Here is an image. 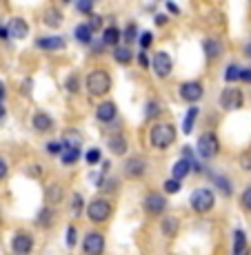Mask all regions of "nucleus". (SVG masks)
<instances>
[{"label": "nucleus", "mask_w": 251, "mask_h": 255, "mask_svg": "<svg viewBox=\"0 0 251 255\" xmlns=\"http://www.w3.org/2000/svg\"><path fill=\"white\" fill-rule=\"evenodd\" d=\"M149 140L156 149H169L176 142V127L171 122H158V125L151 127Z\"/></svg>", "instance_id": "f257e3e1"}, {"label": "nucleus", "mask_w": 251, "mask_h": 255, "mask_svg": "<svg viewBox=\"0 0 251 255\" xmlns=\"http://www.w3.org/2000/svg\"><path fill=\"white\" fill-rule=\"evenodd\" d=\"M111 89V78L105 69H93L87 76V91L89 96H105Z\"/></svg>", "instance_id": "f03ea898"}, {"label": "nucleus", "mask_w": 251, "mask_h": 255, "mask_svg": "<svg viewBox=\"0 0 251 255\" xmlns=\"http://www.w3.org/2000/svg\"><path fill=\"white\" fill-rule=\"evenodd\" d=\"M189 204H191V209H194L196 213H209V211L214 209V204H216V195H214V191L211 189L203 186V189H196L194 193H191Z\"/></svg>", "instance_id": "7ed1b4c3"}, {"label": "nucleus", "mask_w": 251, "mask_h": 255, "mask_svg": "<svg viewBox=\"0 0 251 255\" xmlns=\"http://www.w3.org/2000/svg\"><path fill=\"white\" fill-rule=\"evenodd\" d=\"M196 151H198L200 158L209 160V158H216L220 151V140L218 135L214 133V131H205L203 135L198 138V146H196Z\"/></svg>", "instance_id": "20e7f679"}, {"label": "nucleus", "mask_w": 251, "mask_h": 255, "mask_svg": "<svg viewBox=\"0 0 251 255\" xmlns=\"http://www.w3.org/2000/svg\"><path fill=\"white\" fill-rule=\"evenodd\" d=\"M111 204L107 202V200H91L89 204H87V218L91 220V222H107V220L111 218Z\"/></svg>", "instance_id": "39448f33"}, {"label": "nucleus", "mask_w": 251, "mask_h": 255, "mask_svg": "<svg viewBox=\"0 0 251 255\" xmlns=\"http://www.w3.org/2000/svg\"><path fill=\"white\" fill-rule=\"evenodd\" d=\"M245 105V96L240 89H236V87H227V89H223L220 93V107H223L225 111H234V109H240V107Z\"/></svg>", "instance_id": "423d86ee"}, {"label": "nucleus", "mask_w": 251, "mask_h": 255, "mask_svg": "<svg viewBox=\"0 0 251 255\" xmlns=\"http://www.w3.org/2000/svg\"><path fill=\"white\" fill-rule=\"evenodd\" d=\"M82 251L85 255H102L105 253V238L98 231H89L82 240Z\"/></svg>", "instance_id": "0eeeda50"}, {"label": "nucleus", "mask_w": 251, "mask_h": 255, "mask_svg": "<svg viewBox=\"0 0 251 255\" xmlns=\"http://www.w3.org/2000/svg\"><path fill=\"white\" fill-rule=\"evenodd\" d=\"M178 93H180V98H183L185 102H198L200 98L205 96V89H203V85L200 82H196V80H189V82H183V85L178 87Z\"/></svg>", "instance_id": "6e6552de"}, {"label": "nucleus", "mask_w": 251, "mask_h": 255, "mask_svg": "<svg viewBox=\"0 0 251 255\" xmlns=\"http://www.w3.org/2000/svg\"><path fill=\"white\" fill-rule=\"evenodd\" d=\"M151 67H154L156 76L167 78L171 73V69H174V60H171V56L167 51H156L154 60H151Z\"/></svg>", "instance_id": "1a4fd4ad"}, {"label": "nucleus", "mask_w": 251, "mask_h": 255, "mask_svg": "<svg viewBox=\"0 0 251 255\" xmlns=\"http://www.w3.org/2000/svg\"><path fill=\"white\" fill-rule=\"evenodd\" d=\"M11 249L16 255H29L33 251V238L29 233H16L11 240Z\"/></svg>", "instance_id": "9d476101"}, {"label": "nucleus", "mask_w": 251, "mask_h": 255, "mask_svg": "<svg viewBox=\"0 0 251 255\" xmlns=\"http://www.w3.org/2000/svg\"><path fill=\"white\" fill-rule=\"evenodd\" d=\"M167 209V198L162 193H149L145 198V211L149 215H160Z\"/></svg>", "instance_id": "9b49d317"}, {"label": "nucleus", "mask_w": 251, "mask_h": 255, "mask_svg": "<svg viewBox=\"0 0 251 255\" xmlns=\"http://www.w3.org/2000/svg\"><path fill=\"white\" fill-rule=\"evenodd\" d=\"M7 31H9V38H18V40H22V38L29 36V24L24 18H11L7 24Z\"/></svg>", "instance_id": "f8f14e48"}, {"label": "nucleus", "mask_w": 251, "mask_h": 255, "mask_svg": "<svg viewBox=\"0 0 251 255\" xmlns=\"http://www.w3.org/2000/svg\"><path fill=\"white\" fill-rule=\"evenodd\" d=\"M31 125L38 133H47V131L53 129V118L49 114H45V111H36L31 118Z\"/></svg>", "instance_id": "ddd939ff"}, {"label": "nucleus", "mask_w": 251, "mask_h": 255, "mask_svg": "<svg viewBox=\"0 0 251 255\" xmlns=\"http://www.w3.org/2000/svg\"><path fill=\"white\" fill-rule=\"evenodd\" d=\"M125 171L129 178H140V175H145V171H147V162L140 158V155H134V158H129L125 162Z\"/></svg>", "instance_id": "4468645a"}, {"label": "nucleus", "mask_w": 251, "mask_h": 255, "mask_svg": "<svg viewBox=\"0 0 251 255\" xmlns=\"http://www.w3.org/2000/svg\"><path fill=\"white\" fill-rule=\"evenodd\" d=\"M116 116H118V109H116L114 102H102V105L96 109V118H98L100 122H105V125L114 122Z\"/></svg>", "instance_id": "2eb2a0df"}, {"label": "nucleus", "mask_w": 251, "mask_h": 255, "mask_svg": "<svg viewBox=\"0 0 251 255\" xmlns=\"http://www.w3.org/2000/svg\"><path fill=\"white\" fill-rule=\"evenodd\" d=\"M36 47L45 49V51H60V49H65V40L60 36H47V38L36 40Z\"/></svg>", "instance_id": "dca6fc26"}, {"label": "nucleus", "mask_w": 251, "mask_h": 255, "mask_svg": "<svg viewBox=\"0 0 251 255\" xmlns=\"http://www.w3.org/2000/svg\"><path fill=\"white\" fill-rule=\"evenodd\" d=\"M107 146H109V151L114 155H125L127 153V138L122 133H114L107 140Z\"/></svg>", "instance_id": "f3484780"}, {"label": "nucleus", "mask_w": 251, "mask_h": 255, "mask_svg": "<svg viewBox=\"0 0 251 255\" xmlns=\"http://www.w3.org/2000/svg\"><path fill=\"white\" fill-rule=\"evenodd\" d=\"M234 255H249V244H247V235L243 229H236L234 231Z\"/></svg>", "instance_id": "a211bd4d"}, {"label": "nucleus", "mask_w": 251, "mask_h": 255, "mask_svg": "<svg viewBox=\"0 0 251 255\" xmlns=\"http://www.w3.org/2000/svg\"><path fill=\"white\" fill-rule=\"evenodd\" d=\"M45 195H47L49 204H60L62 198H65V189H62V184H49Z\"/></svg>", "instance_id": "6ab92c4d"}, {"label": "nucleus", "mask_w": 251, "mask_h": 255, "mask_svg": "<svg viewBox=\"0 0 251 255\" xmlns=\"http://www.w3.org/2000/svg\"><path fill=\"white\" fill-rule=\"evenodd\" d=\"M62 144H65V149H80L82 135L78 133V131H73V129H67L65 135H62Z\"/></svg>", "instance_id": "aec40b11"}, {"label": "nucleus", "mask_w": 251, "mask_h": 255, "mask_svg": "<svg viewBox=\"0 0 251 255\" xmlns=\"http://www.w3.org/2000/svg\"><path fill=\"white\" fill-rule=\"evenodd\" d=\"M205 53H207V60H216V58H220V53H223V42L214 40V38L205 40Z\"/></svg>", "instance_id": "412c9836"}, {"label": "nucleus", "mask_w": 251, "mask_h": 255, "mask_svg": "<svg viewBox=\"0 0 251 255\" xmlns=\"http://www.w3.org/2000/svg\"><path fill=\"white\" fill-rule=\"evenodd\" d=\"M160 231H162V235H167V238H174V235L180 231V222L176 218H162Z\"/></svg>", "instance_id": "4be33fe9"}, {"label": "nucleus", "mask_w": 251, "mask_h": 255, "mask_svg": "<svg viewBox=\"0 0 251 255\" xmlns=\"http://www.w3.org/2000/svg\"><path fill=\"white\" fill-rule=\"evenodd\" d=\"M45 24L47 27H60L62 24V11L56 7H49L45 11Z\"/></svg>", "instance_id": "5701e85b"}, {"label": "nucleus", "mask_w": 251, "mask_h": 255, "mask_svg": "<svg viewBox=\"0 0 251 255\" xmlns=\"http://www.w3.org/2000/svg\"><path fill=\"white\" fill-rule=\"evenodd\" d=\"M114 60L118 65H129L131 60H134V53H131L129 47H116L114 49Z\"/></svg>", "instance_id": "b1692460"}, {"label": "nucleus", "mask_w": 251, "mask_h": 255, "mask_svg": "<svg viewBox=\"0 0 251 255\" xmlns=\"http://www.w3.org/2000/svg\"><path fill=\"white\" fill-rule=\"evenodd\" d=\"M189 171H191L189 162L180 158L178 162L174 164V171H171V173H174V175H171V178H174V180H178V182H183V178H187V173H189Z\"/></svg>", "instance_id": "393cba45"}, {"label": "nucleus", "mask_w": 251, "mask_h": 255, "mask_svg": "<svg viewBox=\"0 0 251 255\" xmlns=\"http://www.w3.org/2000/svg\"><path fill=\"white\" fill-rule=\"evenodd\" d=\"M120 31H118L116 27H109V29H105V36H102V45L105 47H116L118 42H120Z\"/></svg>", "instance_id": "a878e982"}, {"label": "nucleus", "mask_w": 251, "mask_h": 255, "mask_svg": "<svg viewBox=\"0 0 251 255\" xmlns=\"http://www.w3.org/2000/svg\"><path fill=\"white\" fill-rule=\"evenodd\" d=\"M60 160H62V164H65V166L76 164L78 160H80V149H62Z\"/></svg>", "instance_id": "bb28decb"}, {"label": "nucleus", "mask_w": 251, "mask_h": 255, "mask_svg": "<svg viewBox=\"0 0 251 255\" xmlns=\"http://www.w3.org/2000/svg\"><path fill=\"white\" fill-rule=\"evenodd\" d=\"M76 40L82 42V45H89V42H93V36L89 31V27H87V22H82V24H78V27H76Z\"/></svg>", "instance_id": "cd10ccee"}, {"label": "nucleus", "mask_w": 251, "mask_h": 255, "mask_svg": "<svg viewBox=\"0 0 251 255\" xmlns=\"http://www.w3.org/2000/svg\"><path fill=\"white\" fill-rule=\"evenodd\" d=\"M196 118H198V107H191L185 116V122H183V133H191L194 131V125H196Z\"/></svg>", "instance_id": "c85d7f7f"}, {"label": "nucleus", "mask_w": 251, "mask_h": 255, "mask_svg": "<svg viewBox=\"0 0 251 255\" xmlns=\"http://www.w3.org/2000/svg\"><path fill=\"white\" fill-rule=\"evenodd\" d=\"M211 180H214L216 189H218L220 193L225 195V198H229V195H231V182H229V180L225 178V175H214V178H211Z\"/></svg>", "instance_id": "c756f323"}, {"label": "nucleus", "mask_w": 251, "mask_h": 255, "mask_svg": "<svg viewBox=\"0 0 251 255\" xmlns=\"http://www.w3.org/2000/svg\"><path fill=\"white\" fill-rule=\"evenodd\" d=\"M53 211L51 209H42L40 213L36 215V222H38V227H42V229H49L51 227V222H53Z\"/></svg>", "instance_id": "7c9ffc66"}, {"label": "nucleus", "mask_w": 251, "mask_h": 255, "mask_svg": "<svg viewBox=\"0 0 251 255\" xmlns=\"http://www.w3.org/2000/svg\"><path fill=\"white\" fill-rule=\"evenodd\" d=\"M138 27H136V22H129L127 24V29H125V33H122V38H125V42L129 45V42H134V40H138Z\"/></svg>", "instance_id": "2f4dec72"}, {"label": "nucleus", "mask_w": 251, "mask_h": 255, "mask_svg": "<svg viewBox=\"0 0 251 255\" xmlns=\"http://www.w3.org/2000/svg\"><path fill=\"white\" fill-rule=\"evenodd\" d=\"M240 69H243V67H238V65H229L227 69H225V80H227V82L240 80Z\"/></svg>", "instance_id": "473e14b6"}, {"label": "nucleus", "mask_w": 251, "mask_h": 255, "mask_svg": "<svg viewBox=\"0 0 251 255\" xmlns=\"http://www.w3.org/2000/svg\"><path fill=\"white\" fill-rule=\"evenodd\" d=\"M65 87L69 93H78V89H80V78H78V73H71V76L67 78Z\"/></svg>", "instance_id": "72a5a7b5"}, {"label": "nucleus", "mask_w": 251, "mask_h": 255, "mask_svg": "<svg viewBox=\"0 0 251 255\" xmlns=\"http://www.w3.org/2000/svg\"><path fill=\"white\" fill-rule=\"evenodd\" d=\"M65 242H67L69 249L76 247V242H78V229L73 227V224H71V227H67V238H65Z\"/></svg>", "instance_id": "f704fd0d"}, {"label": "nucleus", "mask_w": 251, "mask_h": 255, "mask_svg": "<svg viewBox=\"0 0 251 255\" xmlns=\"http://www.w3.org/2000/svg\"><path fill=\"white\" fill-rule=\"evenodd\" d=\"M62 149H65L62 140H51V142H47V153H51V155H60V153H62Z\"/></svg>", "instance_id": "c9c22d12"}, {"label": "nucleus", "mask_w": 251, "mask_h": 255, "mask_svg": "<svg viewBox=\"0 0 251 255\" xmlns=\"http://www.w3.org/2000/svg\"><path fill=\"white\" fill-rule=\"evenodd\" d=\"M138 42H140L142 51H147V49L151 47V42H154V33H151V31H145V33H140V36H138Z\"/></svg>", "instance_id": "e433bc0d"}, {"label": "nucleus", "mask_w": 251, "mask_h": 255, "mask_svg": "<svg viewBox=\"0 0 251 255\" xmlns=\"http://www.w3.org/2000/svg\"><path fill=\"white\" fill-rule=\"evenodd\" d=\"M180 189H183V182H178V180H174V178L165 182V193H169V195L171 193H178Z\"/></svg>", "instance_id": "4c0bfd02"}, {"label": "nucleus", "mask_w": 251, "mask_h": 255, "mask_svg": "<svg viewBox=\"0 0 251 255\" xmlns=\"http://www.w3.org/2000/svg\"><path fill=\"white\" fill-rule=\"evenodd\" d=\"M71 213H73V215H80V213H82V195H80V193H73V200H71Z\"/></svg>", "instance_id": "58836bf2"}, {"label": "nucleus", "mask_w": 251, "mask_h": 255, "mask_svg": "<svg viewBox=\"0 0 251 255\" xmlns=\"http://www.w3.org/2000/svg\"><path fill=\"white\" fill-rule=\"evenodd\" d=\"M85 160H87V164H89V166L98 164V162H100V151H98V149H89L85 153Z\"/></svg>", "instance_id": "ea45409f"}, {"label": "nucleus", "mask_w": 251, "mask_h": 255, "mask_svg": "<svg viewBox=\"0 0 251 255\" xmlns=\"http://www.w3.org/2000/svg\"><path fill=\"white\" fill-rule=\"evenodd\" d=\"M76 9L80 13H89L91 16V11H93V0H80V2H76Z\"/></svg>", "instance_id": "a19ab883"}, {"label": "nucleus", "mask_w": 251, "mask_h": 255, "mask_svg": "<svg viewBox=\"0 0 251 255\" xmlns=\"http://www.w3.org/2000/svg\"><path fill=\"white\" fill-rule=\"evenodd\" d=\"M87 27H89V31H98V29L102 27V18L100 16H96V13H91L89 16V22H87Z\"/></svg>", "instance_id": "79ce46f5"}, {"label": "nucleus", "mask_w": 251, "mask_h": 255, "mask_svg": "<svg viewBox=\"0 0 251 255\" xmlns=\"http://www.w3.org/2000/svg\"><path fill=\"white\" fill-rule=\"evenodd\" d=\"M240 202H243V207L251 211V186H247V189L243 191V195H240Z\"/></svg>", "instance_id": "37998d69"}, {"label": "nucleus", "mask_w": 251, "mask_h": 255, "mask_svg": "<svg viewBox=\"0 0 251 255\" xmlns=\"http://www.w3.org/2000/svg\"><path fill=\"white\" fill-rule=\"evenodd\" d=\"M160 111V107H158V102H149L147 105V114H145V118H154L156 114Z\"/></svg>", "instance_id": "c03bdc74"}, {"label": "nucleus", "mask_w": 251, "mask_h": 255, "mask_svg": "<svg viewBox=\"0 0 251 255\" xmlns=\"http://www.w3.org/2000/svg\"><path fill=\"white\" fill-rule=\"evenodd\" d=\"M138 65H140L142 69H147V67H149V56H147V51L138 53Z\"/></svg>", "instance_id": "a18cd8bd"}, {"label": "nucleus", "mask_w": 251, "mask_h": 255, "mask_svg": "<svg viewBox=\"0 0 251 255\" xmlns=\"http://www.w3.org/2000/svg\"><path fill=\"white\" fill-rule=\"evenodd\" d=\"M240 166H243L245 171H251V153H245L243 158H240Z\"/></svg>", "instance_id": "49530a36"}, {"label": "nucleus", "mask_w": 251, "mask_h": 255, "mask_svg": "<svg viewBox=\"0 0 251 255\" xmlns=\"http://www.w3.org/2000/svg\"><path fill=\"white\" fill-rule=\"evenodd\" d=\"M240 80L249 82V85H251V67H247V69H240Z\"/></svg>", "instance_id": "de8ad7c7"}, {"label": "nucleus", "mask_w": 251, "mask_h": 255, "mask_svg": "<svg viewBox=\"0 0 251 255\" xmlns=\"http://www.w3.org/2000/svg\"><path fill=\"white\" fill-rule=\"evenodd\" d=\"M7 178V162L4 160H0V180Z\"/></svg>", "instance_id": "09e8293b"}, {"label": "nucleus", "mask_w": 251, "mask_h": 255, "mask_svg": "<svg viewBox=\"0 0 251 255\" xmlns=\"http://www.w3.org/2000/svg\"><path fill=\"white\" fill-rule=\"evenodd\" d=\"M167 20H169V18H167L165 13H158V16H156V24H160V27L162 24H167Z\"/></svg>", "instance_id": "8fccbe9b"}, {"label": "nucleus", "mask_w": 251, "mask_h": 255, "mask_svg": "<svg viewBox=\"0 0 251 255\" xmlns=\"http://www.w3.org/2000/svg\"><path fill=\"white\" fill-rule=\"evenodd\" d=\"M9 38V31H7V27H0V40H7Z\"/></svg>", "instance_id": "3c124183"}, {"label": "nucleus", "mask_w": 251, "mask_h": 255, "mask_svg": "<svg viewBox=\"0 0 251 255\" xmlns=\"http://www.w3.org/2000/svg\"><path fill=\"white\" fill-rule=\"evenodd\" d=\"M29 173H31V175H40V173H42V169H40V166H36V164H33L31 169H29Z\"/></svg>", "instance_id": "603ef678"}, {"label": "nucleus", "mask_w": 251, "mask_h": 255, "mask_svg": "<svg viewBox=\"0 0 251 255\" xmlns=\"http://www.w3.org/2000/svg\"><path fill=\"white\" fill-rule=\"evenodd\" d=\"M167 9H169V11H171V13H178V11H180V9H178V7H176V4H174V2H167Z\"/></svg>", "instance_id": "864d4df0"}, {"label": "nucleus", "mask_w": 251, "mask_h": 255, "mask_svg": "<svg viewBox=\"0 0 251 255\" xmlns=\"http://www.w3.org/2000/svg\"><path fill=\"white\" fill-rule=\"evenodd\" d=\"M4 118H7V109H4V107H2V102H0V122H2Z\"/></svg>", "instance_id": "5fc2aeb1"}, {"label": "nucleus", "mask_w": 251, "mask_h": 255, "mask_svg": "<svg viewBox=\"0 0 251 255\" xmlns=\"http://www.w3.org/2000/svg\"><path fill=\"white\" fill-rule=\"evenodd\" d=\"M4 96H7V89H4V85H2V82H0V102L4 100Z\"/></svg>", "instance_id": "6e6d98bb"}, {"label": "nucleus", "mask_w": 251, "mask_h": 255, "mask_svg": "<svg viewBox=\"0 0 251 255\" xmlns=\"http://www.w3.org/2000/svg\"><path fill=\"white\" fill-rule=\"evenodd\" d=\"M245 56L251 58V42H247V45H245Z\"/></svg>", "instance_id": "4d7b16f0"}]
</instances>
